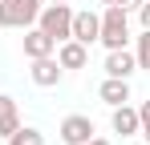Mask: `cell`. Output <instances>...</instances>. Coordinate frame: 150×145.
<instances>
[{
  "mask_svg": "<svg viewBox=\"0 0 150 145\" xmlns=\"http://www.w3.org/2000/svg\"><path fill=\"white\" fill-rule=\"evenodd\" d=\"M101 45L105 52L110 48H126L130 45V12H122L118 4H105V12H101Z\"/></svg>",
  "mask_w": 150,
  "mask_h": 145,
  "instance_id": "6da1fadb",
  "label": "cell"
},
{
  "mask_svg": "<svg viewBox=\"0 0 150 145\" xmlns=\"http://www.w3.org/2000/svg\"><path fill=\"white\" fill-rule=\"evenodd\" d=\"M45 0H0V28H33Z\"/></svg>",
  "mask_w": 150,
  "mask_h": 145,
  "instance_id": "7a4b0ae2",
  "label": "cell"
},
{
  "mask_svg": "<svg viewBox=\"0 0 150 145\" xmlns=\"http://www.w3.org/2000/svg\"><path fill=\"white\" fill-rule=\"evenodd\" d=\"M37 28L49 32L57 45L69 40V36H73V8H69V4H45L41 16H37Z\"/></svg>",
  "mask_w": 150,
  "mask_h": 145,
  "instance_id": "3957f363",
  "label": "cell"
},
{
  "mask_svg": "<svg viewBox=\"0 0 150 145\" xmlns=\"http://www.w3.org/2000/svg\"><path fill=\"white\" fill-rule=\"evenodd\" d=\"M28 77H33V85H41V89H57V85L65 81V69H61L57 56H37L33 69H28Z\"/></svg>",
  "mask_w": 150,
  "mask_h": 145,
  "instance_id": "277c9868",
  "label": "cell"
},
{
  "mask_svg": "<svg viewBox=\"0 0 150 145\" xmlns=\"http://www.w3.org/2000/svg\"><path fill=\"white\" fill-rule=\"evenodd\" d=\"M57 137L65 145H85L93 137V121L85 117V113H69V117L61 121V129H57Z\"/></svg>",
  "mask_w": 150,
  "mask_h": 145,
  "instance_id": "5b68a950",
  "label": "cell"
},
{
  "mask_svg": "<svg viewBox=\"0 0 150 145\" xmlns=\"http://www.w3.org/2000/svg\"><path fill=\"white\" fill-rule=\"evenodd\" d=\"M101 36V12H93V8H81V12H73V40H81V45H98Z\"/></svg>",
  "mask_w": 150,
  "mask_h": 145,
  "instance_id": "8992f818",
  "label": "cell"
},
{
  "mask_svg": "<svg viewBox=\"0 0 150 145\" xmlns=\"http://www.w3.org/2000/svg\"><path fill=\"white\" fill-rule=\"evenodd\" d=\"M134 72H138V56H134L130 48H110V52H105V77L130 81Z\"/></svg>",
  "mask_w": 150,
  "mask_h": 145,
  "instance_id": "52a82bcc",
  "label": "cell"
},
{
  "mask_svg": "<svg viewBox=\"0 0 150 145\" xmlns=\"http://www.w3.org/2000/svg\"><path fill=\"white\" fill-rule=\"evenodd\" d=\"M53 56L61 61V69H65V72H69V69H85V65H89V48L81 45V40H73V36H69V40H61Z\"/></svg>",
  "mask_w": 150,
  "mask_h": 145,
  "instance_id": "ba28073f",
  "label": "cell"
},
{
  "mask_svg": "<svg viewBox=\"0 0 150 145\" xmlns=\"http://www.w3.org/2000/svg\"><path fill=\"white\" fill-rule=\"evenodd\" d=\"M21 45H25V56H28V61H37V56H53V52H57V40H53L49 32H41L37 24L25 28V40H21Z\"/></svg>",
  "mask_w": 150,
  "mask_h": 145,
  "instance_id": "9c48e42d",
  "label": "cell"
},
{
  "mask_svg": "<svg viewBox=\"0 0 150 145\" xmlns=\"http://www.w3.org/2000/svg\"><path fill=\"white\" fill-rule=\"evenodd\" d=\"M110 129L114 133H122V137H138V109L126 101V105H114V113H110Z\"/></svg>",
  "mask_w": 150,
  "mask_h": 145,
  "instance_id": "30bf717a",
  "label": "cell"
},
{
  "mask_svg": "<svg viewBox=\"0 0 150 145\" xmlns=\"http://www.w3.org/2000/svg\"><path fill=\"white\" fill-rule=\"evenodd\" d=\"M98 97L110 105V109H114V105H126V101H130V81H122V77H105V81L98 85Z\"/></svg>",
  "mask_w": 150,
  "mask_h": 145,
  "instance_id": "8fae6325",
  "label": "cell"
},
{
  "mask_svg": "<svg viewBox=\"0 0 150 145\" xmlns=\"http://www.w3.org/2000/svg\"><path fill=\"white\" fill-rule=\"evenodd\" d=\"M16 129H21V109H16V101L8 93H0V137L8 141Z\"/></svg>",
  "mask_w": 150,
  "mask_h": 145,
  "instance_id": "7c38bea8",
  "label": "cell"
},
{
  "mask_svg": "<svg viewBox=\"0 0 150 145\" xmlns=\"http://www.w3.org/2000/svg\"><path fill=\"white\" fill-rule=\"evenodd\" d=\"M8 145H45V133L33 129V125H21V129L8 137Z\"/></svg>",
  "mask_w": 150,
  "mask_h": 145,
  "instance_id": "4fadbf2b",
  "label": "cell"
},
{
  "mask_svg": "<svg viewBox=\"0 0 150 145\" xmlns=\"http://www.w3.org/2000/svg\"><path fill=\"white\" fill-rule=\"evenodd\" d=\"M134 56H138V69L150 72V28H142V36H138V45H134Z\"/></svg>",
  "mask_w": 150,
  "mask_h": 145,
  "instance_id": "5bb4252c",
  "label": "cell"
},
{
  "mask_svg": "<svg viewBox=\"0 0 150 145\" xmlns=\"http://www.w3.org/2000/svg\"><path fill=\"white\" fill-rule=\"evenodd\" d=\"M138 133L146 137V145H150V101H142L138 105Z\"/></svg>",
  "mask_w": 150,
  "mask_h": 145,
  "instance_id": "9a60e30c",
  "label": "cell"
},
{
  "mask_svg": "<svg viewBox=\"0 0 150 145\" xmlns=\"http://www.w3.org/2000/svg\"><path fill=\"white\" fill-rule=\"evenodd\" d=\"M138 20H142V28H150V0L138 4Z\"/></svg>",
  "mask_w": 150,
  "mask_h": 145,
  "instance_id": "2e32d148",
  "label": "cell"
},
{
  "mask_svg": "<svg viewBox=\"0 0 150 145\" xmlns=\"http://www.w3.org/2000/svg\"><path fill=\"white\" fill-rule=\"evenodd\" d=\"M110 4H118L122 12H138V4H142V0H110Z\"/></svg>",
  "mask_w": 150,
  "mask_h": 145,
  "instance_id": "e0dca14e",
  "label": "cell"
},
{
  "mask_svg": "<svg viewBox=\"0 0 150 145\" xmlns=\"http://www.w3.org/2000/svg\"><path fill=\"white\" fill-rule=\"evenodd\" d=\"M85 145H114V141H110V137H89Z\"/></svg>",
  "mask_w": 150,
  "mask_h": 145,
  "instance_id": "ac0fdd59",
  "label": "cell"
},
{
  "mask_svg": "<svg viewBox=\"0 0 150 145\" xmlns=\"http://www.w3.org/2000/svg\"><path fill=\"white\" fill-rule=\"evenodd\" d=\"M45 4H65V0H45Z\"/></svg>",
  "mask_w": 150,
  "mask_h": 145,
  "instance_id": "d6986e66",
  "label": "cell"
},
{
  "mask_svg": "<svg viewBox=\"0 0 150 145\" xmlns=\"http://www.w3.org/2000/svg\"><path fill=\"white\" fill-rule=\"evenodd\" d=\"M98 4H110V0H98Z\"/></svg>",
  "mask_w": 150,
  "mask_h": 145,
  "instance_id": "ffe728a7",
  "label": "cell"
}]
</instances>
